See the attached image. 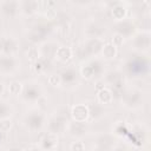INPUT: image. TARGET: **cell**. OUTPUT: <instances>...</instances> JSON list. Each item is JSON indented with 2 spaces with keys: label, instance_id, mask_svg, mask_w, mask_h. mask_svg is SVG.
Wrapping results in <instances>:
<instances>
[{
  "label": "cell",
  "instance_id": "obj_1",
  "mask_svg": "<svg viewBox=\"0 0 151 151\" xmlns=\"http://www.w3.org/2000/svg\"><path fill=\"white\" fill-rule=\"evenodd\" d=\"M71 116L73 118V120H76L77 123H83L85 122L88 116H90V110L88 106L84 105V104H77L72 107L71 110Z\"/></svg>",
  "mask_w": 151,
  "mask_h": 151
},
{
  "label": "cell",
  "instance_id": "obj_2",
  "mask_svg": "<svg viewBox=\"0 0 151 151\" xmlns=\"http://www.w3.org/2000/svg\"><path fill=\"white\" fill-rule=\"evenodd\" d=\"M55 58L61 61V63H66L72 58V50L71 47L67 46H60L57 48L55 51Z\"/></svg>",
  "mask_w": 151,
  "mask_h": 151
},
{
  "label": "cell",
  "instance_id": "obj_3",
  "mask_svg": "<svg viewBox=\"0 0 151 151\" xmlns=\"http://www.w3.org/2000/svg\"><path fill=\"white\" fill-rule=\"evenodd\" d=\"M97 98H98V100H99L101 104H111L112 100H113V94H112V91H111L110 88L103 87V88L98 92Z\"/></svg>",
  "mask_w": 151,
  "mask_h": 151
},
{
  "label": "cell",
  "instance_id": "obj_4",
  "mask_svg": "<svg viewBox=\"0 0 151 151\" xmlns=\"http://www.w3.org/2000/svg\"><path fill=\"white\" fill-rule=\"evenodd\" d=\"M101 53H103V57L105 59H113L117 55V47L112 42L106 44V45H104Z\"/></svg>",
  "mask_w": 151,
  "mask_h": 151
},
{
  "label": "cell",
  "instance_id": "obj_5",
  "mask_svg": "<svg viewBox=\"0 0 151 151\" xmlns=\"http://www.w3.org/2000/svg\"><path fill=\"white\" fill-rule=\"evenodd\" d=\"M112 17L114 20H123L126 17V8L122 5H117L112 9Z\"/></svg>",
  "mask_w": 151,
  "mask_h": 151
},
{
  "label": "cell",
  "instance_id": "obj_6",
  "mask_svg": "<svg viewBox=\"0 0 151 151\" xmlns=\"http://www.w3.org/2000/svg\"><path fill=\"white\" fill-rule=\"evenodd\" d=\"M42 143L45 144L44 147H46V149H53L58 144V136L55 133H48L45 137V139H44Z\"/></svg>",
  "mask_w": 151,
  "mask_h": 151
},
{
  "label": "cell",
  "instance_id": "obj_7",
  "mask_svg": "<svg viewBox=\"0 0 151 151\" xmlns=\"http://www.w3.org/2000/svg\"><path fill=\"white\" fill-rule=\"evenodd\" d=\"M21 91H22V84L20 81H12L8 85V92L11 94H13V96L19 94Z\"/></svg>",
  "mask_w": 151,
  "mask_h": 151
},
{
  "label": "cell",
  "instance_id": "obj_8",
  "mask_svg": "<svg viewBox=\"0 0 151 151\" xmlns=\"http://www.w3.org/2000/svg\"><path fill=\"white\" fill-rule=\"evenodd\" d=\"M12 127V120L9 118H1L0 119V131L7 132Z\"/></svg>",
  "mask_w": 151,
  "mask_h": 151
},
{
  "label": "cell",
  "instance_id": "obj_9",
  "mask_svg": "<svg viewBox=\"0 0 151 151\" xmlns=\"http://www.w3.org/2000/svg\"><path fill=\"white\" fill-rule=\"evenodd\" d=\"M80 73H81V76H83L85 79H91V78L93 77V68H92L91 66H88V65L83 66V67L80 68Z\"/></svg>",
  "mask_w": 151,
  "mask_h": 151
},
{
  "label": "cell",
  "instance_id": "obj_10",
  "mask_svg": "<svg viewBox=\"0 0 151 151\" xmlns=\"http://www.w3.org/2000/svg\"><path fill=\"white\" fill-rule=\"evenodd\" d=\"M27 58L31 61L38 60V58H39V51H38V48L37 47H29L28 51H27Z\"/></svg>",
  "mask_w": 151,
  "mask_h": 151
},
{
  "label": "cell",
  "instance_id": "obj_11",
  "mask_svg": "<svg viewBox=\"0 0 151 151\" xmlns=\"http://www.w3.org/2000/svg\"><path fill=\"white\" fill-rule=\"evenodd\" d=\"M61 83V79L58 74H52L48 77V84L52 85V86H59Z\"/></svg>",
  "mask_w": 151,
  "mask_h": 151
},
{
  "label": "cell",
  "instance_id": "obj_12",
  "mask_svg": "<svg viewBox=\"0 0 151 151\" xmlns=\"http://www.w3.org/2000/svg\"><path fill=\"white\" fill-rule=\"evenodd\" d=\"M123 41H124V38H123V35L119 34V33H117V34H114V35L112 37V44H113L116 47L123 45Z\"/></svg>",
  "mask_w": 151,
  "mask_h": 151
},
{
  "label": "cell",
  "instance_id": "obj_13",
  "mask_svg": "<svg viewBox=\"0 0 151 151\" xmlns=\"http://www.w3.org/2000/svg\"><path fill=\"white\" fill-rule=\"evenodd\" d=\"M70 149L72 151H81V150H85V144L83 142H73Z\"/></svg>",
  "mask_w": 151,
  "mask_h": 151
},
{
  "label": "cell",
  "instance_id": "obj_14",
  "mask_svg": "<svg viewBox=\"0 0 151 151\" xmlns=\"http://www.w3.org/2000/svg\"><path fill=\"white\" fill-rule=\"evenodd\" d=\"M55 15H57V12H55L54 8H48V9H47V12H46L47 19H54Z\"/></svg>",
  "mask_w": 151,
  "mask_h": 151
},
{
  "label": "cell",
  "instance_id": "obj_15",
  "mask_svg": "<svg viewBox=\"0 0 151 151\" xmlns=\"http://www.w3.org/2000/svg\"><path fill=\"white\" fill-rule=\"evenodd\" d=\"M2 92H4V85L2 83H0V94H2Z\"/></svg>",
  "mask_w": 151,
  "mask_h": 151
},
{
  "label": "cell",
  "instance_id": "obj_16",
  "mask_svg": "<svg viewBox=\"0 0 151 151\" xmlns=\"http://www.w3.org/2000/svg\"><path fill=\"white\" fill-rule=\"evenodd\" d=\"M143 2H144L145 5H150V0H143Z\"/></svg>",
  "mask_w": 151,
  "mask_h": 151
}]
</instances>
